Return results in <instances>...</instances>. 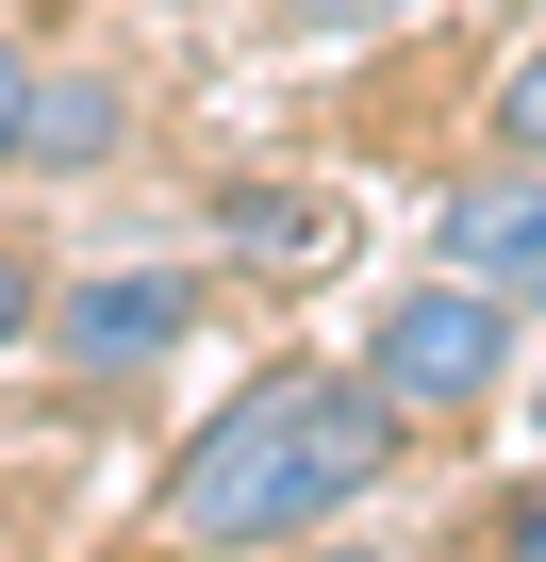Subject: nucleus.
<instances>
[{"label": "nucleus", "mask_w": 546, "mask_h": 562, "mask_svg": "<svg viewBox=\"0 0 546 562\" xmlns=\"http://www.w3.org/2000/svg\"><path fill=\"white\" fill-rule=\"evenodd\" d=\"M414 414L365 381V364H265L232 381V414H199V447L166 463V546L199 562H248V546H315L332 513H365L398 480Z\"/></svg>", "instance_id": "1"}, {"label": "nucleus", "mask_w": 546, "mask_h": 562, "mask_svg": "<svg viewBox=\"0 0 546 562\" xmlns=\"http://www.w3.org/2000/svg\"><path fill=\"white\" fill-rule=\"evenodd\" d=\"M365 381L414 414V430H447V414H480L497 381H513V299L497 281H464V265H431V281H398V299L365 315Z\"/></svg>", "instance_id": "2"}, {"label": "nucleus", "mask_w": 546, "mask_h": 562, "mask_svg": "<svg viewBox=\"0 0 546 562\" xmlns=\"http://www.w3.org/2000/svg\"><path fill=\"white\" fill-rule=\"evenodd\" d=\"M199 331V281L182 265H83V281H51V348L83 364V381H133V364H166Z\"/></svg>", "instance_id": "3"}, {"label": "nucleus", "mask_w": 546, "mask_h": 562, "mask_svg": "<svg viewBox=\"0 0 546 562\" xmlns=\"http://www.w3.org/2000/svg\"><path fill=\"white\" fill-rule=\"evenodd\" d=\"M116 133H133V100H116V67H34V166H116Z\"/></svg>", "instance_id": "4"}, {"label": "nucleus", "mask_w": 546, "mask_h": 562, "mask_svg": "<svg viewBox=\"0 0 546 562\" xmlns=\"http://www.w3.org/2000/svg\"><path fill=\"white\" fill-rule=\"evenodd\" d=\"M215 232H232V248H348V215H332V199H282V182L215 199Z\"/></svg>", "instance_id": "5"}, {"label": "nucleus", "mask_w": 546, "mask_h": 562, "mask_svg": "<svg viewBox=\"0 0 546 562\" xmlns=\"http://www.w3.org/2000/svg\"><path fill=\"white\" fill-rule=\"evenodd\" d=\"M497 149H513V166H546V50H513V67H497Z\"/></svg>", "instance_id": "6"}, {"label": "nucleus", "mask_w": 546, "mask_h": 562, "mask_svg": "<svg viewBox=\"0 0 546 562\" xmlns=\"http://www.w3.org/2000/svg\"><path fill=\"white\" fill-rule=\"evenodd\" d=\"M34 331H51V265H34V248H0V348H34Z\"/></svg>", "instance_id": "7"}, {"label": "nucleus", "mask_w": 546, "mask_h": 562, "mask_svg": "<svg viewBox=\"0 0 546 562\" xmlns=\"http://www.w3.org/2000/svg\"><path fill=\"white\" fill-rule=\"evenodd\" d=\"M414 0H282V34H398Z\"/></svg>", "instance_id": "8"}, {"label": "nucleus", "mask_w": 546, "mask_h": 562, "mask_svg": "<svg viewBox=\"0 0 546 562\" xmlns=\"http://www.w3.org/2000/svg\"><path fill=\"white\" fill-rule=\"evenodd\" d=\"M0 166H34V50L0 34Z\"/></svg>", "instance_id": "9"}, {"label": "nucleus", "mask_w": 546, "mask_h": 562, "mask_svg": "<svg viewBox=\"0 0 546 562\" xmlns=\"http://www.w3.org/2000/svg\"><path fill=\"white\" fill-rule=\"evenodd\" d=\"M497 562H546V480H530V496L497 513Z\"/></svg>", "instance_id": "10"}, {"label": "nucleus", "mask_w": 546, "mask_h": 562, "mask_svg": "<svg viewBox=\"0 0 546 562\" xmlns=\"http://www.w3.org/2000/svg\"><path fill=\"white\" fill-rule=\"evenodd\" d=\"M299 562H398V546H332V529H315V546H299Z\"/></svg>", "instance_id": "11"}, {"label": "nucleus", "mask_w": 546, "mask_h": 562, "mask_svg": "<svg viewBox=\"0 0 546 562\" xmlns=\"http://www.w3.org/2000/svg\"><path fill=\"white\" fill-rule=\"evenodd\" d=\"M530 447H546V381H530Z\"/></svg>", "instance_id": "12"}]
</instances>
